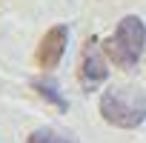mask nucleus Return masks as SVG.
I'll use <instances>...</instances> for the list:
<instances>
[{"mask_svg": "<svg viewBox=\"0 0 146 143\" xmlns=\"http://www.w3.org/2000/svg\"><path fill=\"white\" fill-rule=\"evenodd\" d=\"M109 77V66H106V52L98 43V37H89L80 54V72H78V80L86 92H95L103 80Z\"/></svg>", "mask_w": 146, "mask_h": 143, "instance_id": "3", "label": "nucleus"}, {"mask_svg": "<svg viewBox=\"0 0 146 143\" xmlns=\"http://www.w3.org/2000/svg\"><path fill=\"white\" fill-rule=\"evenodd\" d=\"M143 49H146V26L137 15H126L117 23L115 34L103 40V52L117 69H135L143 57Z\"/></svg>", "mask_w": 146, "mask_h": 143, "instance_id": "1", "label": "nucleus"}, {"mask_svg": "<svg viewBox=\"0 0 146 143\" xmlns=\"http://www.w3.org/2000/svg\"><path fill=\"white\" fill-rule=\"evenodd\" d=\"M32 86H35V92H37L40 97H46L49 103H54L57 109H63V112H66V106H69V103L57 95V86H54V83H49V80H35Z\"/></svg>", "mask_w": 146, "mask_h": 143, "instance_id": "6", "label": "nucleus"}, {"mask_svg": "<svg viewBox=\"0 0 146 143\" xmlns=\"http://www.w3.org/2000/svg\"><path fill=\"white\" fill-rule=\"evenodd\" d=\"M29 143H78V140L69 137V134H63V132H57V129L43 126V129H35L29 134Z\"/></svg>", "mask_w": 146, "mask_h": 143, "instance_id": "5", "label": "nucleus"}, {"mask_svg": "<svg viewBox=\"0 0 146 143\" xmlns=\"http://www.w3.org/2000/svg\"><path fill=\"white\" fill-rule=\"evenodd\" d=\"M100 115L117 129H137L146 120V92L132 86L109 89L100 97Z\"/></svg>", "mask_w": 146, "mask_h": 143, "instance_id": "2", "label": "nucleus"}, {"mask_svg": "<svg viewBox=\"0 0 146 143\" xmlns=\"http://www.w3.org/2000/svg\"><path fill=\"white\" fill-rule=\"evenodd\" d=\"M66 43H69V29H66L63 23L52 26V29L40 37V43H37V52H35L37 66H40L43 72H52V69L63 60V54H66Z\"/></svg>", "mask_w": 146, "mask_h": 143, "instance_id": "4", "label": "nucleus"}]
</instances>
